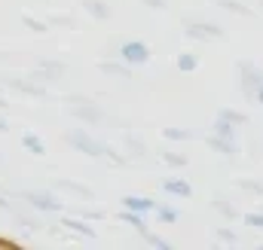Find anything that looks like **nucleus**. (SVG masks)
Listing matches in <instances>:
<instances>
[{"label": "nucleus", "instance_id": "obj_1", "mask_svg": "<svg viewBox=\"0 0 263 250\" xmlns=\"http://www.w3.org/2000/svg\"><path fill=\"white\" fill-rule=\"evenodd\" d=\"M67 143H70L77 153H83V156H110L114 162H120V159L110 153V147L101 143V140H95L86 128H73V131H67Z\"/></svg>", "mask_w": 263, "mask_h": 250}, {"label": "nucleus", "instance_id": "obj_2", "mask_svg": "<svg viewBox=\"0 0 263 250\" xmlns=\"http://www.w3.org/2000/svg\"><path fill=\"white\" fill-rule=\"evenodd\" d=\"M18 198H25L34 211H43V214H59V211H65V204L55 198V195H49V192H37V189H25V192H15Z\"/></svg>", "mask_w": 263, "mask_h": 250}, {"label": "nucleus", "instance_id": "obj_3", "mask_svg": "<svg viewBox=\"0 0 263 250\" xmlns=\"http://www.w3.org/2000/svg\"><path fill=\"white\" fill-rule=\"evenodd\" d=\"M120 61H126L129 67H138V64L150 61V46L144 40H126L120 46Z\"/></svg>", "mask_w": 263, "mask_h": 250}, {"label": "nucleus", "instance_id": "obj_4", "mask_svg": "<svg viewBox=\"0 0 263 250\" xmlns=\"http://www.w3.org/2000/svg\"><path fill=\"white\" fill-rule=\"evenodd\" d=\"M236 70H239V86H242V92L251 98V95H254V89L263 86V70H260V67H254L251 61H239Z\"/></svg>", "mask_w": 263, "mask_h": 250}, {"label": "nucleus", "instance_id": "obj_5", "mask_svg": "<svg viewBox=\"0 0 263 250\" xmlns=\"http://www.w3.org/2000/svg\"><path fill=\"white\" fill-rule=\"evenodd\" d=\"M184 34L193 37V40H220L223 37V31L217 25H211V22H187V31Z\"/></svg>", "mask_w": 263, "mask_h": 250}, {"label": "nucleus", "instance_id": "obj_6", "mask_svg": "<svg viewBox=\"0 0 263 250\" xmlns=\"http://www.w3.org/2000/svg\"><path fill=\"white\" fill-rule=\"evenodd\" d=\"M70 116H77L80 122H89V125H95V122H101V110L95 107V104H89V101H73V107H70Z\"/></svg>", "mask_w": 263, "mask_h": 250}, {"label": "nucleus", "instance_id": "obj_7", "mask_svg": "<svg viewBox=\"0 0 263 250\" xmlns=\"http://www.w3.org/2000/svg\"><path fill=\"white\" fill-rule=\"evenodd\" d=\"M123 207L126 211H135V214H150V211H156V201L150 195H126L123 198Z\"/></svg>", "mask_w": 263, "mask_h": 250}, {"label": "nucleus", "instance_id": "obj_8", "mask_svg": "<svg viewBox=\"0 0 263 250\" xmlns=\"http://www.w3.org/2000/svg\"><path fill=\"white\" fill-rule=\"evenodd\" d=\"M65 64L62 61H43L37 67V79H43V82H52V79H59V76H65Z\"/></svg>", "mask_w": 263, "mask_h": 250}, {"label": "nucleus", "instance_id": "obj_9", "mask_svg": "<svg viewBox=\"0 0 263 250\" xmlns=\"http://www.w3.org/2000/svg\"><path fill=\"white\" fill-rule=\"evenodd\" d=\"M162 189H165L168 195H178V198H190V195H193V186H190L187 180H181V177H168V180H162Z\"/></svg>", "mask_w": 263, "mask_h": 250}, {"label": "nucleus", "instance_id": "obj_10", "mask_svg": "<svg viewBox=\"0 0 263 250\" xmlns=\"http://www.w3.org/2000/svg\"><path fill=\"white\" fill-rule=\"evenodd\" d=\"M6 86H9V89H15V92H22V95H31V98H46V89H43V86H37V82H25V79H6Z\"/></svg>", "mask_w": 263, "mask_h": 250}, {"label": "nucleus", "instance_id": "obj_11", "mask_svg": "<svg viewBox=\"0 0 263 250\" xmlns=\"http://www.w3.org/2000/svg\"><path fill=\"white\" fill-rule=\"evenodd\" d=\"M208 147L214 150V153H220V156H236V140L233 137H220V134H211L208 137Z\"/></svg>", "mask_w": 263, "mask_h": 250}, {"label": "nucleus", "instance_id": "obj_12", "mask_svg": "<svg viewBox=\"0 0 263 250\" xmlns=\"http://www.w3.org/2000/svg\"><path fill=\"white\" fill-rule=\"evenodd\" d=\"M83 9H86L92 18H98V22H107V18H110V6H107L104 0H83Z\"/></svg>", "mask_w": 263, "mask_h": 250}, {"label": "nucleus", "instance_id": "obj_13", "mask_svg": "<svg viewBox=\"0 0 263 250\" xmlns=\"http://www.w3.org/2000/svg\"><path fill=\"white\" fill-rule=\"evenodd\" d=\"M55 189L70 192V195H80V198H92V195H95L89 186H83V183H73V180H55Z\"/></svg>", "mask_w": 263, "mask_h": 250}, {"label": "nucleus", "instance_id": "obj_14", "mask_svg": "<svg viewBox=\"0 0 263 250\" xmlns=\"http://www.w3.org/2000/svg\"><path fill=\"white\" fill-rule=\"evenodd\" d=\"M101 73H107V76H117V79H132V70L129 64H117V61H101Z\"/></svg>", "mask_w": 263, "mask_h": 250}, {"label": "nucleus", "instance_id": "obj_15", "mask_svg": "<svg viewBox=\"0 0 263 250\" xmlns=\"http://www.w3.org/2000/svg\"><path fill=\"white\" fill-rule=\"evenodd\" d=\"M22 147H25L31 156H43V153H46V143H43L37 134H31V131H28V134H22Z\"/></svg>", "mask_w": 263, "mask_h": 250}, {"label": "nucleus", "instance_id": "obj_16", "mask_svg": "<svg viewBox=\"0 0 263 250\" xmlns=\"http://www.w3.org/2000/svg\"><path fill=\"white\" fill-rule=\"evenodd\" d=\"M199 67V55H193V52H178V70L181 73H193Z\"/></svg>", "mask_w": 263, "mask_h": 250}, {"label": "nucleus", "instance_id": "obj_17", "mask_svg": "<svg viewBox=\"0 0 263 250\" xmlns=\"http://www.w3.org/2000/svg\"><path fill=\"white\" fill-rule=\"evenodd\" d=\"M62 226H67L70 232H77V235H83V238H95V229H92V226H86L83 220H70V217H67Z\"/></svg>", "mask_w": 263, "mask_h": 250}, {"label": "nucleus", "instance_id": "obj_18", "mask_svg": "<svg viewBox=\"0 0 263 250\" xmlns=\"http://www.w3.org/2000/svg\"><path fill=\"white\" fill-rule=\"evenodd\" d=\"M162 137L165 140H190L193 131L190 128H181V125H172V128H162Z\"/></svg>", "mask_w": 263, "mask_h": 250}, {"label": "nucleus", "instance_id": "obj_19", "mask_svg": "<svg viewBox=\"0 0 263 250\" xmlns=\"http://www.w3.org/2000/svg\"><path fill=\"white\" fill-rule=\"evenodd\" d=\"M211 204H214V211H220L227 220H236V217H239V211H236V207H233L223 195H214V201H211Z\"/></svg>", "mask_w": 263, "mask_h": 250}, {"label": "nucleus", "instance_id": "obj_20", "mask_svg": "<svg viewBox=\"0 0 263 250\" xmlns=\"http://www.w3.org/2000/svg\"><path fill=\"white\" fill-rule=\"evenodd\" d=\"M214 134H220V137H233V140L239 137V134H236V125L227 122V119H220V116L214 119Z\"/></svg>", "mask_w": 263, "mask_h": 250}, {"label": "nucleus", "instance_id": "obj_21", "mask_svg": "<svg viewBox=\"0 0 263 250\" xmlns=\"http://www.w3.org/2000/svg\"><path fill=\"white\" fill-rule=\"evenodd\" d=\"M123 223H129L132 229H138V232H144V214H135V211H126L123 207V217H120Z\"/></svg>", "mask_w": 263, "mask_h": 250}, {"label": "nucleus", "instance_id": "obj_22", "mask_svg": "<svg viewBox=\"0 0 263 250\" xmlns=\"http://www.w3.org/2000/svg\"><path fill=\"white\" fill-rule=\"evenodd\" d=\"M22 25H25L28 31H34V34H46V31H49V25H46V22L31 18V15H22Z\"/></svg>", "mask_w": 263, "mask_h": 250}, {"label": "nucleus", "instance_id": "obj_23", "mask_svg": "<svg viewBox=\"0 0 263 250\" xmlns=\"http://www.w3.org/2000/svg\"><path fill=\"white\" fill-rule=\"evenodd\" d=\"M162 162H165V165H172V168H184L190 159H187V156H181V153H162Z\"/></svg>", "mask_w": 263, "mask_h": 250}, {"label": "nucleus", "instance_id": "obj_24", "mask_svg": "<svg viewBox=\"0 0 263 250\" xmlns=\"http://www.w3.org/2000/svg\"><path fill=\"white\" fill-rule=\"evenodd\" d=\"M156 217H159V223H178V211L175 207H159L156 204Z\"/></svg>", "mask_w": 263, "mask_h": 250}, {"label": "nucleus", "instance_id": "obj_25", "mask_svg": "<svg viewBox=\"0 0 263 250\" xmlns=\"http://www.w3.org/2000/svg\"><path fill=\"white\" fill-rule=\"evenodd\" d=\"M217 3H220L223 9H230V12H239V15H251V9H248V6H242L239 0H217Z\"/></svg>", "mask_w": 263, "mask_h": 250}, {"label": "nucleus", "instance_id": "obj_26", "mask_svg": "<svg viewBox=\"0 0 263 250\" xmlns=\"http://www.w3.org/2000/svg\"><path fill=\"white\" fill-rule=\"evenodd\" d=\"M220 119H227V122H233V125L248 122V116H245V113H236V110H220Z\"/></svg>", "mask_w": 263, "mask_h": 250}, {"label": "nucleus", "instance_id": "obj_27", "mask_svg": "<svg viewBox=\"0 0 263 250\" xmlns=\"http://www.w3.org/2000/svg\"><path fill=\"white\" fill-rule=\"evenodd\" d=\"M144 241H147L150 247H159V250H172V241H165V238H159V235H150V232H144Z\"/></svg>", "mask_w": 263, "mask_h": 250}, {"label": "nucleus", "instance_id": "obj_28", "mask_svg": "<svg viewBox=\"0 0 263 250\" xmlns=\"http://www.w3.org/2000/svg\"><path fill=\"white\" fill-rule=\"evenodd\" d=\"M239 186L245 189V192H254V195L263 192V183H257V180H239Z\"/></svg>", "mask_w": 263, "mask_h": 250}, {"label": "nucleus", "instance_id": "obj_29", "mask_svg": "<svg viewBox=\"0 0 263 250\" xmlns=\"http://www.w3.org/2000/svg\"><path fill=\"white\" fill-rule=\"evenodd\" d=\"M242 220H245V226H254V229H263V214H245Z\"/></svg>", "mask_w": 263, "mask_h": 250}, {"label": "nucleus", "instance_id": "obj_30", "mask_svg": "<svg viewBox=\"0 0 263 250\" xmlns=\"http://www.w3.org/2000/svg\"><path fill=\"white\" fill-rule=\"evenodd\" d=\"M217 238L220 241H227V244H236L239 238H236V232H230V229H217Z\"/></svg>", "mask_w": 263, "mask_h": 250}, {"label": "nucleus", "instance_id": "obj_31", "mask_svg": "<svg viewBox=\"0 0 263 250\" xmlns=\"http://www.w3.org/2000/svg\"><path fill=\"white\" fill-rule=\"evenodd\" d=\"M144 6H150V9H156V12H159V9H165V6H168V0H144Z\"/></svg>", "mask_w": 263, "mask_h": 250}, {"label": "nucleus", "instance_id": "obj_32", "mask_svg": "<svg viewBox=\"0 0 263 250\" xmlns=\"http://www.w3.org/2000/svg\"><path fill=\"white\" fill-rule=\"evenodd\" d=\"M52 25H62V28H70L73 22H70L67 15H52Z\"/></svg>", "mask_w": 263, "mask_h": 250}, {"label": "nucleus", "instance_id": "obj_33", "mask_svg": "<svg viewBox=\"0 0 263 250\" xmlns=\"http://www.w3.org/2000/svg\"><path fill=\"white\" fill-rule=\"evenodd\" d=\"M129 147L135 150V153H147V147H144V143H138L135 137H129Z\"/></svg>", "mask_w": 263, "mask_h": 250}, {"label": "nucleus", "instance_id": "obj_34", "mask_svg": "<svg viewBox=\"0 0 263 250\" xmlns=\"http://www.w3.org/2000/svg\"><path fill=\"white\" fill-rule=\"evenodd\" d=\"M251 101H257V104H263V86H257V89H254V95H251Z\"/></svg>", "mask_w": 263, "mask_h": 250}, {"label": "nucleus", "instance_id": "obj_35", "mask_svg": "<svg viewBox=\"0 0 263 250\" xmlns=\"http://www.w3.org/2000/svg\"><path fill=\"white\" fill-rule=\"evenodd\" d=\"M0 211H9V201H6L3 195H0Z\"/></svg>", "mask_w": 263, "mask_h": 250}, {"label": "nucleus", "instance_id": "obj_36", "mask_svg": "<svg viewBox=\"0 0 263 250\" xmlns=\"http://www.w3.org/2000/svg\"><path fill=\"white\" fill-rule=\"evenodd\" d=\"M3 107H6V101H3V95H0V110H3Z\"/></svg>", "mask_w": 263, "mask_h": 250}]
</instances>
